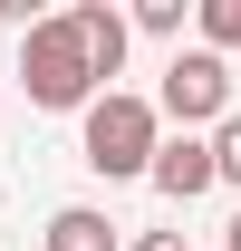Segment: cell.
<instances>
[{
  "mask_svg": "<svg viewBox=\"0 0 241 251\" xmlns=\"http://www.w3.org/2000/svg\"><path fill=\"white\" fill-rule=\"evenodd\" d=\"M154 145H164V126H154V106L135 87H106L77 106V164L87 174H106V184H145Z\"/></svg>",
  "mask_w": 241,
  "mask_h": 251,
  "instance_id": "obj_1",
  "label": "cell"
},
{
  "mask_svg": "<svg viewBox=\"0 0 241 251\" xmlns=\"http://www.w3.org/2000/svg\"><path fill=\"white\" fill-rule=\"evenodd\" d=\"M20 97H29V106H48V116H77L87 97H106V87L87 77V58H77V39H68L58 10L20 29Z\"/></svg>",
  "mask_w": 241,
  "mask_h": 251,
  "instance_id": "obj_2",
  "label": "cell"
},
{
  "mask_svg": "<svg viewBox=\"0 0 241 251\" xmlns=\"http://www.w3.org/2000/svg\"><path fill=\"white\" fill-rule=\"evenodd\" d=\"M154 126H174V135H203V126L232 116V58H212V49H174L164 58V87L145 97Z\"/></svg>",
  "mask_w": 241,
  "mask_h": 251,
  "instance_id": "obj_3",
  "label": "cell"
},
{
  "mask_svg": "<svg viewBox=\"0 0 241 251\" xmlns=\"http://www.w3.org/2000/svg\"><path fill=\"white\" fill-rule=\"evenodd\" d=\"M58 20H68V39H77L87 77L106 87V77L125 68V39H135V29H125V10H106V0H77V10H58Z\"/></svg>",
  "mask_w": 241,
  "mask_h": 251,
  "instance_id": "obj_4",
  "label": "cell"
},
{
  "mask_svg": "<svg viewBox=\"0 0 241 251\" xmlns=\"http://www.w3.org/2000/svg\"><path fill=\"white\" fill-rule=\"evenodd\" d=\"M145 184L164 193V203H203V193H212V145H203V135H164L154 164H145Z\"/></svg>",
  "mask_w": 241,
  "mask_h": 251,
  "instance_id": "obj_5",
  "label": "cell"
},
{
  "mask_svg": "<svg viewBox=\"0 0 241 251\" xmlns=\"http://www.w3.org/2000/svg\"><path fill=\"white\" fill-rule=\"evenodd\" d=\"M39 251H125L116 242V222L96 213V203H58V213H48V242Z\"/></svg>",
  "mask_w": 241,
  "mask_h": 251,
  "instance_id": "obj_6",
  "label": "cell"
},
{
  "mask_svg": "<svg viewBox=\"0 0 241 251\" xmlns=\"http://www.w3.org/2000/svg\"><path fill=\"white\" fill-rule=\"evenodd\" d=\"M193 29H203L212 58H232L241 49V0H193Z\"/></svg>",
  "mask_w": 241,
  "mask_h": 251,
  "instance_id": "obj_7",
  "label": "cell"
},
{
  "mask_svg": "<svg viewBox=\"0 0 241 251\" xmlns=\"http://www.w3.org/2000/svg\"><path fill=\"white\" fill-rule=\"evenodd\" d=\"M183 20H193L183 0H135V20H125V29H145V39H183Z\"/></svg>",
  "mask_w": 241,
  "mask_h": 251,
  "instance_id": "obj_8",
  "label": "cell"
},
{
  "mask_svg": "<svg viewBox=\"0 0 241 251\" xmlns=\"http://www.w3.org/2000/svg\"><path fill=\"white\" fill-rule=\"evenodd\" d=\"M203 145H212V184H241V116H222Z\"/></svg>",
  "mask_w": 241,
  "mask_h": 251,
  "instance_id": "obj_9",
  "label": "cell"
},
{
  "mask_svg": "<svg viewBox=\"0 0 241 251\" xmlns=\"http://www.w3.org/2000/svg\"><path fill=\"white\" fill-rule=\"evenodd\" d=\"M125 251H183V232H145V242H125Z\"/></svg>",
  "mask_w": 241,
  "mask_h": 251,
  "instance_id": "obj_10",
  "label": "cell"
},
{
  "mask_svg": "<svg viewBox=\"0 0 241 251\" xmlns=\"http://www.w3.org/2000/svg\"><path fill=\"white\" fill-rule=\"evenodd\" d=\"M222 251H241V213H232V222H222Z\"/></svg>",
  "mask_w": 241,
  "mask_h": 251,
  "instance_id": "obj_11",
  "label": "cell"
}]
</instances>
